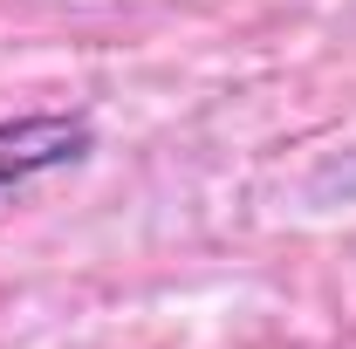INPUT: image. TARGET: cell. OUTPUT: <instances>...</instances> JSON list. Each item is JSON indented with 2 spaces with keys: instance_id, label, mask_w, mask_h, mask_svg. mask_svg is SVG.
Segmentation results:
<instances>
[{
  "instance_id": "obj_1",
  "label": "cell",
  "mask_w": 356,
  "mask_h": 349,
  "mask_svg": "<svg viewBox=\"0 0 356 349\" xmlns=\"http://www.w3.org/2000/svg\"><path fill=\"white\" fill-rule=\"evenodd\" d=\"M96 151V124L83 110H28V117H7L0 124V192L28 185L42 172L62 165H83Z\"/></svg>"
}]
</instances>
